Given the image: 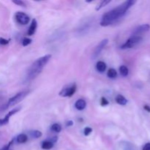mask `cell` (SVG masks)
Instances as JSON below:
<instances>
[{"label":"cell","mask_w":150,"mask_h":150,"mask_svg":"<svg viewBox=\"0 0 150 150\" xmlns=\"http://www.w3.org/2000/svg\"><path fill=\"white\" fill-rule=\"evenodd\" d=\"M76 92V83H73L69 87L64 88L62 89L59 92V95L62 97H72Z\"/></svg>","instance_id":"obj_5"},{"label":"cell","mask_w":150,"mask_h":150,"mask_svg":"<svg viewBox=\"0 0 150 150\" xmlns=\"http://www.w3.org/2000/svg\"><path fill=\"white\" fill-rule=\"evenodd\" d=\"M53 146H54V144L51 142H50V141H44V142H42V144H41L42 149L45 150H49L52 149Z\"/></svg>","instance_id":"obj_14"},{"label":"cell","mask_w":150,"mask_h":150,"mask_svg":"<svg viewBox=\"0 0 150 150\" xmlns=\"http://www.w3.org/2000/svg\"><path fill=\"white\" fill-rule=\"evenodd\" d=\"M122 147L123 150H135L134 146H133L131 144L128 143V142H122Z\"/></svg>","instance_id":"obj_17"},{"label":"cell","mask_w":150,"mask_h":150,"mask_svg":"<svg viewBox=\"0 0 150 150\" xmlns=\"http://www.w3.org/2000/svg\"><path fill=\"white\" fill-rule=\"evenodd\" d=\"M37 26H38V23H37L36 19H33V20L32 21V23H31L30 26H29V30H28V32H27L28 35H29V36L33 35L35 33Z\"/></svg>","instance_id":"obj_11"},{"label":"cell","mask_w":150,"mask_h":150,"mask_svg":"<svg viewBox=\"0 0 150 150\" xmlns=\"http://www.w3.org/2000/svg\"><path fill=\"white\" fill-rule=\"evenodd\" d=\"M96 69L100 73H103L106 70V64L103 61L98 62L96 64Z\"/></svg>","instance_id":"obj_12"},{"label":"cell","mask_w":150,"mask_h":150,"mask_svg":"<svg viewBox=\"0 0 150 150\" xmlns=\"http://www.w3.org/2000/svg\"><path fill=\"white\" fill-rule=\"evenodd\" d=\"M57 140H58V137H57V136H54V137L51 138V140H49V141H50V142H52L53 144H54L55 142H57Z\"/></svg>","instance_id":"obj_29"},{"label":"cell","mask_w":150,"mask_h":150,"mask_svg":"<svg viewBox=\"0 0 150 150\" xmlns=\"http://www.w3.org/2000/svg\"><path fill=\"white\" fill-rule=\"evenodd\" d=\"M15 17H16V21L20 24L26 25L29 21V16L26 15V13H23V12H17L15 15Z\"/></svg>","instance_id":"obj_7"},{"label":"cell","mask_w":150,"mask_h":150,"mask_svg":"<svg viewBox=\"0 0 150 150\" xmlns=\"http://www.w3.org/2000/svg\"><path fill=\"white\" fill-rule=\"evenodd\" d=\"M135 3H136L135 0H128L119 5L116 8L111 10V11L105 13L102 17L100 26H107L111 25L119 18L122 17Z\"/></svg>","instance_id":"obj_1"},{"label":"cell","mask_w":150,"mask_h":150,"mask_svg":"<svg viewBox=\"0 0 150 150\" xmlns=\"http://www.w3.org/2000/svg\"><path fill=\"white\" fill-rule=\"evenodd\" d=\"M107 76L110 79H115L117 76V70L114 68H110L108 70V73H107Z\"/></svg>","instance_id":"obj_16"},{"label":"cell","mask_w":150,"mask_h":150,"mask_svg":"<svg viewBox=\"0 0 150 150\" xmlns=\"http://www.w3.org/2000/svg\"><path fill=\"white\" fill-rule=\"evenodd\" d=\"M51 128V130H52L54 132H55V133H59V132H61L62 130L61 125H60L59 124H57V123H55V124L52 125Z\"/></svg>","instance_id":"obj_20"},{"label":"cell","mask_w":150,"mask_h":150,"mask_svg":"<svg viewBox=\"0 0 150 150\" xmlns=\"http://www.w3.org/2000/svg\"><path fill=\"white\" fill-rule=\"evenodd\" d=\"M51 58V54H47V55L43 56V57L38 59L35 62H34L27 70L26 78H27L28 80L30 81L35 79L42 72L43 67L46 65V64L48 62Z\"/></svg>","instance_id":"obj_2"},{"label":"cell","mask_w":150,"mask_h":150,"mask_svg":"<svg viewBox=\"0 0 150 150\" xmlns=\"http://www.w3.org/2000/svg\"><path fill=\"white\" fill-rule=\"evenodd\" d=\"M9 43V40L4 39V38H0V45H5Z\"/></svg>","instance_id":"obj_26"},{"label":"cell","mask_w":150,"mask_h":150,"mask_svg":"<svg viewBox=\"0 0 150 150\" xmlns=\"http://www.w3.org/2000/svg\"><path fill=\"white\" fill-rule=\"evenodd\" d=\"M13 2L14 4H17V5L19 6H23V7H25L26 6V4L24 3V1H20V0H16V1H13Z\"/></svg>","instance_id":"obj_25"},{"label":"cell","mask_w":150,"mask_h":150,"mask_svg":"<svg viewBox=\"0 0 150 150\" xmlns=\"http://www.w3.org/2000/svg\"><path fill=\"white\" fill-rule=\"evenodd\" d=\"M73 125V122L72 121V120H70V121H68L67 122V124H66V126L67 127H70V126H72Z\"/></svg>","instance_id":"obj_30"},{"label":"cell","mask_w":150,"mask_h":150,"mask_svg":"<svg viewBox=\"0 0 150 150\" xmlns=\"http://www.w3.org/2000/svg\"><path fill=\"white\" fill-rule=\"evenodd\" d=\"M20 110H21V107H18V108H14V109L12 110L11 111H10V112H9L8 114L4 117V118L0 119V126H3L7 125V123L9 122V120H10V117H11L13 114H16V113L18 112Z\"/></svg>","instance_id":"obj_8"},{"label":"cell","mask_w":150,"mask_h":150,"mask_svg":"<svg viewBox=\"0 0 150 150\" xmlns=\"http://www.w3.org/2000/svg\"><path fill=\"white\" fill-rule=\"evenodd\" d=\"M31 42H32V40H31L30 38H23V40H22V45H23V46H26V45H29Z\"/></svg>","instance_id":"obj_22"},{"label":"cell","mask_w":150,"mask_h":150,"mask_svg":"<svg viewBox=\"0 0 150 150\" xmlns=\"http://www.w3.org/2000/svg\"><path fill=\"white\" fill-rule=\"evenodd\" d=\"M110 2H111V0H103V1H101L100 4L99 5H98V7H96V10H100L101 8H103V7L106 6L107 4H109Z\"/></svg>","instance_id":"obj_21"},{"label":"cell","mask_w":150,"mask_h":150,"mask_svg":"<svg viewBox=\"0 0 150 150\" xmlns=\"http://www.w3.org/2000/svg\"><path fill=\"white\" fill-rule=\"evenodd\" d=\"M92 129L91 128V127H85L84 130H83V133H84V135L86 136H89V135L90 134V133H92Z\"/></svg>","instance_id":"obj_23"},{"label":"cell","mask_w":150,"mask_h":150,"mask_svg":"<svg viewBox=\"0 0 150 150\" xmlns=\"http://www.w3.org/2000/svg\"><path fill=\"white\" fill-rule=\"evenodd\" d=\"M144 108L146 111H148V112H150V107L149 106V105H145L144 106Z\"/></svg>","instance_id":"obj_31"},{"label":"cell","mask_w":150,"mask_h":150,"mask_svg":"<svg viewBox=\"0 0 150 150\" xmlns=\"http://www.w3.org/2000/svg\"><path fill=\"white\" fill-rule=\"evenodd\" d=\"M142 41V38L141 36H137V35H133L130 37L124 44L121 46L122 49H129L133 47L139 45Z\"/></svg>","instance_id":"obj_4"},{"label":"cell","mask_w":150,"mask_h":150,"mask_svg":"<svg viewBox=\"0 0 150 150\" xmlns=\"http://www.w3.org/2000/svg\"><path fill=\"white\" fill-rule=\"evenodd\" d=\"M120 74H121L122 76H125V77L127 76L129 73L128 68L125 65H122L121 67H120Z\"/></svg>","instance_id":"obj_18"},{"label":"cell","mask_w":150,"mask_h":150,"mask_svg":"<svg viewBox=\"0 0 150 150\" xmlns=\"http://www.w3.org/2000/svg\"><path fill=\"white\" fill-rule=\"evenodd\" d=\"M29 90H25V91H22V92H18V93L16 94L15 96H13V98H10L9 100V101L7 102V105H6L5 108H7L10 106H13V105H16V104L18 103L19 102L22 100L26 95L29 94Z\"/></svg>","instance_id":"obj_3"},{"label":"cell","mask_w":150,"mask_h":150,"mask_svg":"<svg viewBox=\"0 0 150 150\" xmlns=\"http://www.w3.org/2000/svg\"><path fill=\"white\" fill-rule=\"evenodd\" d=\"M108 103H108V100H107L106 98H101L100 104H101V105H102V106H105V105H108Z\"/></svg>","instance_id":"obj_24"},{"label":"cell","mask_w":150,"mask_h":150,"mask_svg":"<svg viewBox=\"0 0 150 150\" xmlns=\"http://www.w3.org/2000/svg\"><path fill=\"white\" fill-rule=\"evenodd\" d=\"M142 150H150V143H147L143 146Z\"/></svg>","instance_id":"obj_28"},{"label":"cell","mask_w":150,"mask_h":150,"mask_svg":"<svg viewBox=\"0 0 150 150\" xmlns=\"http://www.w3.org/2000/svg\"><path fill=\"white\" fill-rule=\"evenodd\" d=\"M13 143V140H12L11 142H10V143L8 144L7 145H6V146H4V147L2 148V149H1V150H10V146H11V145H12V144Z\"/></svg>","instance_id":"obj_27"},{"label":"cell","mask_w":150,"mask_h":150,"mask_svg":"<svg viewBox=\"0 0 150 150\" xmlns=\"http://www.w3.org/2000/svg\"><path fill=\"white\" fill-rule=\"evenodd\" d=\"M28 140V137L26 134H19L18 136L16 137V142L19 144H23L26 143Z\"/></svg>","instance_id":"obj_15"},{"label":"cell","mask_w":150,"mask_h":150,"mask_svg":"<svg viewBox=\"0 0 150 150\" xmlns=\"http://www.w3.org/2000/svg\"><path fill=\"white\" fill-rule=\"evenodd\" d=\"M108 39H104V40H103L102 41H100V43L97 45L96 48H95V49L94 50V52H93V54H92V59H96L97 57H98V56L100 54L101 51H102L103 49L105 48V45L108 44Z\"/></svg>","instance_id":"obj_6"},{"label":"cell","mask_w":150,"mask_h":150,"mask_svg":"<svg viewBox=\"0 0 150 150\" xmlns=\"http://www.w3.org/2000/svg\"><path fill=\"white\" fill-rule=\"evenodd\" d=\"M86 106V101L83 99H79L75 103V107L79 111H83Z\"/></svg>","instance_id":"obj_10"},{"label":"cell","mask_w":150,"mask_h":150,"mask_svg":"<svg viewBox=\"0 0 150 150\" xmlns=\"http://www.w3.org/2000/svg\"><path fill=\"white\" fill-rule=\"evenodd\" d=\"M30 136L34 139H39L42 136V133L39 130H33L30 132Z\"/></svg>","instance_id":"obj_19"},{"label":"cell","mask_w":150,"mask_h":150,"mask_svg":"<svg viewBox=\"0 0 150 150\" xmlns=\"http://www.w3.org/2000/svg\"><path fill=\"white\" fill-rule=\"evenodd\" d=\"M150 29L149 24L145 23V24H142L141 26H138L133 32V35H137V36H140V35L144 33V32H148Z\"/></svg>","instance_id":"obj_9"},{"label":"cell","mask_w":150,"mask_h":150,"mask_svg":"<svg viewBox=\"0 0 150 150\" xmlns=\"http://www.w3.org/2000/svg\"><path fill=\"white\" fill-rule=\"evenodd\" d=\"M116 101L118 104L121 105H125L127 103V100L123 95H118L116 98Z\"/></svg>","instance_id":"obj_13"}]
</instances>
